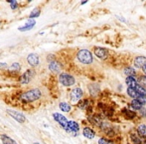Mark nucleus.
<instances>
[{"mask_svg":"<svg viewBox=\"0 0 146 144\" xmlns=\"http://www.w3.org/2000/svg\"><path fill=\"white\" fill-rule=\"evenodd\" d=\"M145 79H146V76H145Z\"/></svg>","mask_w":146,"mask_h":144,"instance_id":"obj_35","label":"nucleus"},{"mask_svg":"<svg viewBox=\"0 0 146 144\" xmlns=\"http://www.w3.org/2000/svg\"><path fill=\"white\" fill-rule=\"evenodd\" d=\"M77 58L82 64L90 65L94 62V56L92 52L88 49H82L77 53Z\"/></svg>","mask_w":146,"mask_h":144,"instance_id":"obj_2","label":"nucleus"},{"mask_svg":"<svg viewBox=\"0 0 146 144\" xmlns=\"http://www.w3.org/2000/svg\"><path fill=\"white\" fill-rule=\"evenodd\" d=\"M35 24H36V21H35L34 19H29L23 26H20V27L18 28V30H19V31H22V32L29 31V30H31L33 27H34Z\"/></svg>","mask_w":146,"mask_h":144,"instance_id":"obj_14","label":"nucleus"},{"mask_svg":"<svg viewBox=\"0 0 146 144\" xmlns=\"http://www.w3.org/2000/svg\"><path fill=\"white\" fill-rule=\"evenodd\" d=\"M0 68L6 69L7 68V64H6V63H0Z\"/></svg>","mask_w":146,"mask_h":144,"instance_id":"obj_32","label":"nucleus"},{"mask_svg":"<svg viewBox=\"0 0 146 144\" xmlns=\"http://www.w3.org/2000/svg\"><path fill=\"white\" fill-rule=\"evenodd\" d=\"M98 144H113V142L102 137V138H100V140H98Z\"/></svg>","mask_w":146,"mask_h":144,"instance_id":"obj_29","label":"nucleus"},{"mask_svg":"<svg viewBox=\"0 0 146 144\" xmlns=\"http://www.w3.org/2000/svg\"><path fill=\"white\" fill-rule=\"evenodd\" d=\"M8 3H10V8H11L12 10H15L18 8V2L16 1V0H9Z\"/></svg>","mask_w":146,"mask_h":144,"instance_id":"obj_28","label":"nucleus"},{"mask_svg":"<svg viewBox=\"0 0 146 144\" xmlns=\"http://www.w3.org/2000/svg\"><path fill=\"white\" fill-rule=\"evenodd\" d=\"M136 130L141 136L146 138V125L145 124H139L138 126L136 127Z\"/></svg>","mask_w":146,"mask_h":144,"instance_id":"obj_23","label":"nucleus"},{"mask_svg":"<svg viewBox=\"0 0 146 144\" xmlns=\"http://www.w3.org/2000/svg\"><path fill=\"white\" fill-rule=\"evenodd\" d=\"M26 61H27L29 66L37 67L40 64V57H39L38 54H36V53H30L27 56V58H26Z\"/></svg>","mask_w":146,"mask_h":144,"instance_id":"obj_8","label":"nucleus"},{"mask_svg":"<svg viewBox=\"0 0 146 144\" xmlns=\"http://www.w3.org/2000/svg\"><path fill=\"white\" fill-rule=\"evenodd\" d=\"M134 89L136 90L137 93H138L139 95H141V96H145V97H146V88L144 87V86L140 85V84L138 83L136 86H135Z\"/></svg>","mask_w":146,"mask_h":144,"instance_id":"obj_25","label":"nucleus"},{"mask_svg":"<svg viewBox=\"0 0 146 144\" xmlns=\"http://www.w3.org/2000/svg\"><path fill=\"white\" fill-rule=\"evenodd\" d=\"M133 65L135 68L137 69H142L146 65V57L144 56H137L133 60Z\"/></svg>","mask_w":146,"mask_h":144,"instance_id":"obj_12","label":"nucleus"},{"mask_svg":"<svg viewBox=\"0 0 146 144\" xmlns=\"http://www.w3.org/2000/svg\"><path fill=\"white\" fill-rule=\"evenodd\" d=\"M83 90L82 88L80 87H75L71 90L70 92V99H71L72 102H77V101H80L82 100L83 98Z\"/></svg>","mask_w":146,"mask_h":144,"instance_id":"obj_5","label":"nucleus"},{"mask_svg":"<svg viewBox=\"0 0 146 144\" xmlns=\"http://www.w3.org/2000/svg\"><path fill=\"white\" fill-rule=\"evenodd\" d=\"M59 107L63 112H70L72 109V106L69 103H67V102H61L59 104Z\"/></svg>","mask_w":146,"mask_h":144,"instance_id":"obj_24","label":"nucleus"},{"mask_svg":"<svg viewBox=\"0 0 146 144\" xmlns=\"http://www.w3.org/2000/svg\"><path fill=\"white\" fill-rule=\"evenodd\" d=\"M142 71H143V73H144L145 75H146V65H145V66H144V67H143V68H142Z\"/></svg>","mask_w":146,"mask_h":144,"instance_id":"obj_33","label":"nucleus"},{"mask_svg":"<svg viewBox=\"0 0 146 144\" xmlns=\"http://www.w3.org/2000/svg\"><path fill=\"white\" fill-rule=\"evenodd\" d=\"M94 53L98 58L102 59V60L108 57V50L106 48H102V47H96L94 50Z\"/></svg>","mask_w":146,"mask_h":144,"instance_id":"obj_10","label":"nucleus"},{"mask_svg":"<svg viewBox=\"0 0 146 144\" xmlns=\"http://www.w3.org/2000/svg\"><path fill=\"white\" fill-rule=\"evenodd\" d=\"M0 139H1V141L3 144H18L14 139H12L11 137L8 136V135H6V134L0 135Z\"/></svg>","mask_w":146,"mask_h":144,"instance_id":"obj_18","label":"nucleus"},{"mask_svg":"<svg viewBox=\"0 0 146 144\" xmlns=\"http://www.w3.org/2000/svg\"><path fill=\"white\" fill-rule=\"evenodd\" d=\"M49 70L53 73H59L62 70V64L56 60H53L51 62H49Z\"/></svg>","mask_w":146,"mask_h":144,"instance_id":"obj_13","label":"nucleus"},{"mask_svg":"<svg viewBox=\"0 0 146 144\" xmlns=\"http://www.w3.org/2000/svg\"><path fill=\"white\" fill-rule=\"evenodd\" d=\"M130 106H131V108H132L133 110H136V111H139L140 109L143 108L142 104H141L140 102H139L138 100H136V99H132V100H131Z\"/></svg>","mask_w":146,"mask_h":144,"instance_id":"obj_20","label":"nucleus"},{"mask_svg":"<svg viewBox=\"0 0 146 144\" xmlns=\"http://www.w3.org/2000/svg\"><path fill=\"white\" fill-rule=\"evenodd\" d=\"M125 82H126L127 86L130 88H135V86L138 84L137 79L135 77H132V76H128V77L126 78V80H125Z\"/></svg>","mask_w":146,"mask_h":144,"instance_id":"obj_19","label":"nucleus"},{"mask_svg":"<svg viewBox=\"0 0 146 144\" xmlns=\"http://www.w3.org/2000/svg\"><path fill=\"white\" fill-rule=\"evenodd\" d=\"M129 137H130L131 142L133 144H146V142H144V139L146 140V138L141 136L138 132H137V134L136 133H130Z\"/></svg>","mask_w":146,"mask_h":144,"instance_id":"obj_11","label":"nucleus"},{"mask_svg":"<svg viewBox=\"0 0 146 144\" xmlns=\"http://www.w3.org/2000/svg\"><path fill=\"white\" fill-rule=\"evenodd\" d=\"M136 100H138V101L140 102V103L142 104L143 106H144L145 104H146V97H145V96H141V95H140V96L138 97V99H136Z\"/></svg>","mask_w":146,"mask_h":144,"instance_id":"obj_30","label":"nucleus"},{"mask_svg":"<svg viewBox=\"0 0 146 144\" xmlns=\"http://www.w3.org/2000/svg\"><path fill=\"white\" fill-rule=\"evenodd\" d=\"M79 130H80V125L78 124V122H76V121H74V120H69L68 128L66 131H67L68 133H70V134L76 136V135L79 133Z\"/></svg>","mask_w":146,"mask_h":144,"instance_id":"obj_9","label":"nucleus"},{"mask_svg":"<svg viewBox=\"0 0 146 144\" xmlns=\"http://www.w3.org/2000/svg\"><path fill=\"white\" fill-rule=\"evenodd\" d=\"M42 96V92L39 88H33V89L27 90V91L22 92L19 95V100L22 102V103H32V102H35L37 100H39Z\"/></svg>","mask_w":146,"mask_h":144,"instance_id":"obj_1","label":"nucleus"},{"mask_svg":"<svg viewBox=\"0 0 146 144\" xmlns=\"http://www.w3.org/2000/svg\"><path fill=\"white\" fill-rule=\"evenodd\" d=\"M59 82L63 86L66 87H70V86H73L76 83V79L73 75L69 73H66V72H62L59 74Z\"/></svg>","mask_w":146,"mask_h":144,"instance_id":"obj_3","label":"nucleus"},{"mask_svg":"<svg viewBox=\"0 0 146 144\" xmlns=\"http://www.w3.org/2000/svg\"><path fill=\"white\" fill-rule=\"evenodd\" d=\"M124 73L127 75V77H128V76L134 77V76L137 74V72L135 71V69L132 68V67H126V68H124Z\"/></svg>","mask_w":146,"mask_h":144,"instance_id":"obj_26","label":"nucleus"},{"mask_svg":"<svg viewBox=\"0 0 146 144\" xmlns=\"http://www.w3.org/2000/svg\"><path fill=\"white\" fill-rule=\"evenodd\" d=\"M122 114L125 116V118H127V119H134L135 117L137 116V113L136 112H134V111H132V110H129V109H123L122 110Z\"/></svg>","mask_w":146,"mask_h":144,"instance_id":"obj_17","label":"nucleus"},{"mask_svg":"<svg viewBox=\"0 0 146 144\" xmlns=\"http://www.w3.org/2000/svg\"><path fill=\"white\" fill-rule=\"evenodd\" d=\"M83 134L88 139H94V136H96V132L92 128H90V127H85L83 129Z\"/></svg>","mask_w":146,"mask_h":144,"instance_id":"obj_16","label":"nucleus"},{"mask_svg":"<svg viewBox=\"0 0 146 144\" xmlns=\"http://www.w3.org/2000/svg\"><path fill=\"white\" fill-rule=\"evenodd\" d=\"M6 112H7V114L9 115V116H11L12 118L17 121V122H19V123L26 122V117L22 112H18V111H15V110H10V109H8Z\"/></svg>","mask_w":146,"mask_h":144,"instance_id":"obj_6","label":"nucleus"},{"mask_svg":"<svg viewBox=\"0 0 146 144\" xmlns=\"http://www.w3.org/2000/svg\"><path fill=\"white\" fill-rule=\"evenodd\" d=\"M35 75V71L33 69H28L20 76V79L19 81L21 82L22 84H28L30 83V81L32 80V78L34 77Z\"/></svg>","mask_w":146,"mask_h":144,"instance_id":"obj_7","label":"nucleus"},{"mask_svg":"<svg viewBox=\"0 0 146 144\" xmlns=\"http://www.w3.org/2000/svg\"><path fill=\"white\" fill-rule=\"evenodd\" d=\"M127 94H128L132 99H138V97L140 96L138 93H137V91L134 89V88H130V87L127 88Z\"/></svg>","mask_w":146,"mask_h":144,"instance_id":"obj_21","label":"nucleus"},{"mask_svg":"<svg viewBox=\"0 0 146 144\" xmlns=\"http://www.w3.org/2000/svg\"><path fill=\"white\" fill-rule=\"evenodd\" d=\"M53 118H54V120L58 123L64 130L65 131L67 130L68 124H69V120H68L64 115H62L61 113H58V112H54L53 113Z\"/></svg>","mask_w":146,"mask_h":144,"instance_id":"obj_4","label":"nucleus"},{"mask_svg":"<svg viewBox=\"0 0 146 144\" xmlns=\"http://www.w3.org/2000/svg\"><path fill=\"white\" fill-rule=\"evenodd\" d=\"M138 114L140 115L141 117H146V108L143 107L142 109H140V110L138 111Z\"/></svg>","mask_w":146,"mask_h":144,"instance_id":"obj_31","label":"nucleus"},{"mask_svg":"<svg viewBox=\"0 0 146 144\" xmlns=\"http://www.w3.org/2000/svg\"><path fill=\"white\" fill-rule=\"evenodd\" d=\"M90 106V100L88 99H82L78 102V107L81 109H88Z\"/></svg>","mask_w":146,"mask_h":144,"instance_id":"obj_22","label":"nucleus"},{"mask_svg":"<svg viewBox=\"0 0 146 144\" xmlns=\"http://www.w3.org/2000/svg\"><path fill=\"white\" fill-rule=\"evenodd\" d=\"M34 144H40V143H38V142H36V143H34Z\"/></svg>","mask_w":146,"mask_h":144,"instance_id":"obj_34","label":"nucleus"},{"mask_svg":"<svg viewBox=\"0 0 146 144\" xmlns=\"http://www.w3.org/2000/svg\"><path fill=\"white\" fill-rule=\"evenodd\" d=\"M20 70H21V65H20V63H18V62L12 63V64L7 68V71L11 74L12 73L17 74V73H19Z\"/></svg>","mask_w":146,"mask_h":144,"instance_id":"obj_15","label":"nucleus"},{"mask_svg":"<svg viewBox=\"0 0 146 144\" xmlns=\"http://www.w3.org/2000/svg\"><path fill=\"white\" fill-rule=\"evenodd\" d=\"M40 13H41V11H40V9H39V8H34V9L30 12L29 19H34V18L38 17V16L40 15Z\"/></svg>","mask_w":146,"mask_h":144,"instance_id":"obj_27","label":"nucleus"}]
</instances>
